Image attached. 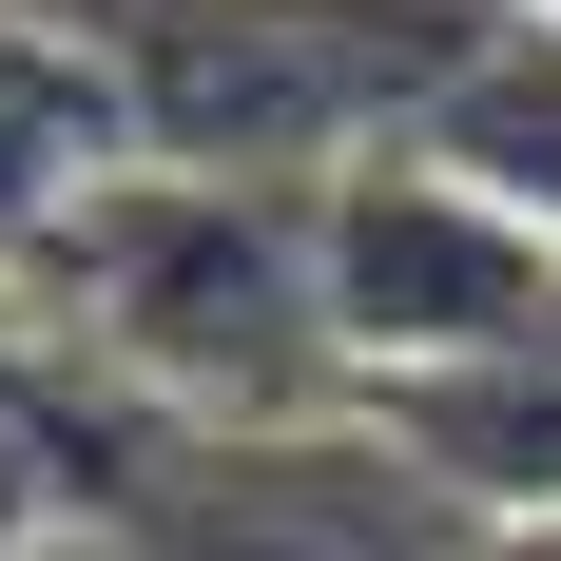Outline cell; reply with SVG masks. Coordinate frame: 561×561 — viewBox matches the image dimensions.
<instances>
[{"mask_svg": "<svg viewBox=\"0 0 561 561\" xmlns=\"http://www.w3.org/2000/svg\"><path fill=\"white\" fill-rule=\"evenodd\" d=\"M20 330L98 388L174 407V426H348V330H330V232L310 194L252 174H156L116 156L78 214L0 252Z\"/></svg>", "mask_w": 561, "mask_h": 561, "instance_id": "obj_1", "label": "cell"}, {"mask_svg": "<svg viewBox=\"0 0 561 561\" xmlns=\"http://www.w3.org/2000/svg\"><path fill=\"white\" fill-rule=\"evenodd\" d=\"M98 58L116 156L156 174H252V194H330V174L407 156L426 98L504 0H39Z\"/></svg>", "mask_w": 561, "mask_h": 561, "instance_id": "obj_2", "label": "cell"}, {"mask_svg": "<svg viewBox=\"0 0 561 561\" xmlns=\"http://www.w3.org/2000/svg\"><path fill=\"white\" fill-rule=\"evenodd\" d=\"M330 232V330H348V407L426 388V368H484V348L561 330V232H523L504 194H465L446 156H368L310 194Z\"/></svg>", "mask_w": 561, "mask_h": 561, "instance_id": "obj_3", "label": "cell"}, {"mask_svg": "<svg viewBox=\"0 0 561 561\" xmlns=\"http://www.w3.org/2000/svg\"><path fill=\"white\" fill-rule=\"evenodd\" d=\"M368 426H388L465 523H561V330L484 348V368H426V388H368Z\"/></svg>", "mask_w": 561, "mask_h": 561, "instance_id": "obj_4", "label": "cell"}, {"mask_svg": "<svg viewBox=\"0 0 561 561\" xmlns=\"http://www.w3.org/2000/svg\"><path fill=\"white\" fill-rule=\"evenodd\" d=\"M407 156H446L465 194H504L523 232H561V0H504V20L465 39V78L426 98Z\"/></svg>", "mask_w": 561, "mask_h": 561, "instance_id": "obj_5", "label": "cell"}, {"mask_svg": "<svg viewBox=\"0 0 561 561\" xmlns=\"http://www.w3.org/2000/svg\"><path fill=\"white\" fill-rule=\"evenodd\" d=\"M98 174H116V98H98V58L58 39L39 0H0V252H20L39 214H78Z\"/></svg>", "mask_w": 561, "mask_h": 561, "instance_id": "obj_6", "label": "cell"}, {"mask_svg": "<svg viewBox=\"0 0 561 561\" xmlns=\"http://www.w3.org/2000/svg\"><path fill=\"white\" fill-rule=\"evenodd\" d=\"M465 561H561V523H484V542H465Z\"/></svg>", "mask_w": 561, "mask_h": 561, "instance_id": "obj_7", "label": "cell"}, {"mask_svg": "<svg viewBox=\"0 0 561 561\" xmlns=\"http://www.w3.org/2000/svg\"><path fill=\"white\" fill-rule=\"evenodd\" d=\"M0 348H20V290H0Z\"/></svg>", "mask_w": 561, "mask_h": 561, "instance_id": "obj_8", "label": "cell"}]
</instances>
